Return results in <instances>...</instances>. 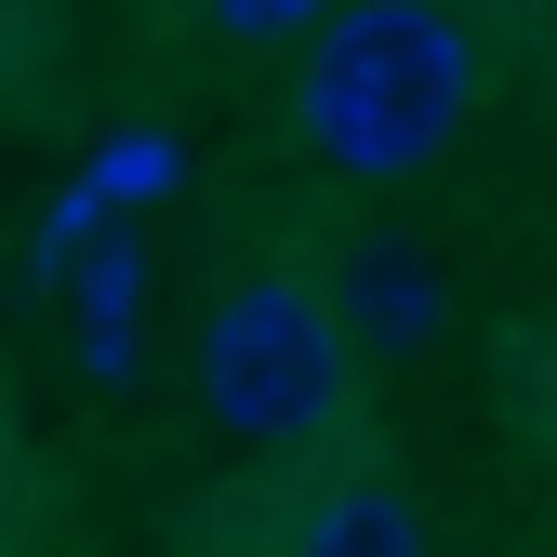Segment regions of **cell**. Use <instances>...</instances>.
<instances>
[{
  "label": "cell",
  "mask_w": 557,
  "mask_h": 557,
  "mask_svg": "<svg viewBox=\"0 0 557 557\" xmlns=\"http://www.w3.org/2000/svg\"><path fill=\"white\" fill-rule=\"evenodd\" d=\"M293 120L332 173L411 186L478 120V27L451 0H332L293 66Z\"/></svg>",
  "instance_id": "cell-1"
},
{
  "label": "cell",
  "mask_w": 557,
  "mask_h": 557,
  "mask_svg": "<svg viewBox=\"0 0 557 557\" xmlns=\"http://www.w3.org/2000/svg\"><path fill=\"white\" fill-rule=\"evenodd\" d=\"M186 385H199V411H213L226 438H252V451H306V438L345 425L359 345H345V319H332L319 278H239V293L199 319Z\"/></svg>",
  "instance_id": "cell-2"
},
{
  "label": "cell",
  "mask_w": 557,
  "mask_h": 557,
  "mask_svg": "<svg viewBox=\"0 0 557 557\" xmlns=\"http://www.w3.org/2000/svg\"><path fill=\"white\" fill-rule=\"evenodd\" d=\"M319 293H332L345 345H359L372 372H411V359L451 332V278H438V252L411 239V226H359V239L332 252V278H319Z\"/></svg>",
  "instance_id": "cell-3"
},
{
  "label": "cell",
  "mask_w": 557,
  "mask_h": 557,
  "mask_svg": "<svg viewBox=\"0 0 557 557\" xmlns=\"http://www.w3.org/2000/svg\"><path fill=\"white\" fill-rule=\"evenodd\" d=\"M293 557H425V505L398 478H332L293 531Z\"/></svg>",
  "instance_id": "cell-4"
},
{
  "label": "cell",
  "mask_w": 557,
  "mask_h": 557,
  "mask_svg": "<svg viewBox=\"0 0 557 557\" xmlns=\"http://www.w3.org/2000/svg\"><path fill=\"white\" fill-rule=\"evenodd\" d=\"M213 14V40H239V53H278V40H306L332 0H199Z\"/></svg>",
  "instance_id": "cell-5"
}]
</instances>
